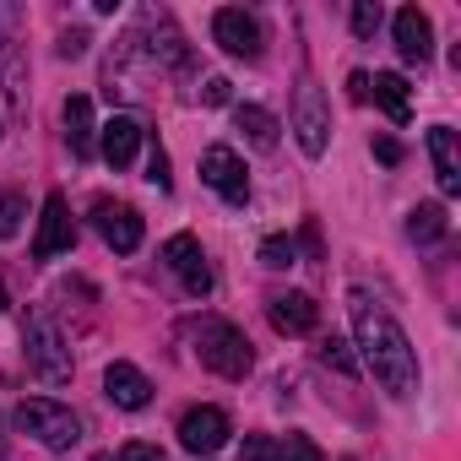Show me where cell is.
<instances>
[{"mask_svg": "<svg viewBox=\"0 0 461 461\" xmlns=\"http://www.w3.org/2000/svg\"><path fill=\"white\" fill-rule=\"evenodd\" d=\"M445 206H434V201H423V206H412L407 212V234L418 240V245H434V240H445Z\"/></svg>", "mask_w": 461, "mask_h": 461, "instance_id": "obj_21", "label": "cell"}, {"mask_svg": "<svg viewBox=\"0 0 461 461\" xmlns=\"http://www.w3.org/2000/svg\"><path fill=\"white\" fill-rule=\"evenodd\" d=\"M201 179H206L228 206H245V201H250V174H245V163H240L234 147H206V152H201Z\"/></svg>", "mask_w": 461, "mask_h": 461, "instance_id": "obj_6", "label": "cell"}, {"mask_svg": "<svg viewBox=\"0 0 461 461\" xmlns=\"http://www.w3.org/2000/svg\"><path fill=\"white\" fill-rule=\"evenodd\" d=\"M261 267H267V272H283V267H294V245H288L283 234L261 240Z\"/></svg>", "mask_w": 461, "mask_h": 461, "instance_id": "obj_24", "label": "cell"}, {"mask_svg": "<svg viewBox=\"0 0 461 461\" xmlns=\"http://www.w3.org/2000/svg\"><path fill=\"white\" fill-rule=\"evenodd\" d=\"M136 147H141V125L125 120V114H114V120L104 125V163H109V168H131Z\"/></svg>", "mask_w": 461, "mask_h": 461, "instance_id": "obj_16", "label": "cell"}, {"mask_svg": "<svg viewBox=\"0 0 461 461\" xmlns=\"http://www.w3.org/2000/svg\"><path fill=\"white\" fill-rule=\"evenodd\" d=\"M93 136H98V131H93V104H87L82 93L66 98V141H71V152L87 158V152H93Z\"/></svg>", "mask_w": 461, "mask_h": 461, "instance_id": "obj_20", "label": "cell"}, {"mask_svg": "<svg viewBox=\"0 0 461 461\" xmlns=\"http://www.w3.org/2000/svg\"><path fill=\"white\" fill-rule=\"evenodd\" d=\"M104 391H109V402L125 407V412H141V407L152 402V380H147L136 364H125V358L104 369Z\"/></svg>", "mask_w": 461, "mask_h": 461, "instance_id": "obj_13", "label": "cell"}, {"mask_svg": "<svg viewBox=\"0 0 461 461\" xmlns=\"http://www.w3.org/2000/svg\"><path fill=\"white\" fill-rule=\"evenodd\" d=\"M321 364H326L331 375H342V380H358V358H353V348H348L342 337H326V342H321Z\"/></svg>", "mask_w": 461, "mask_h": 461, "instance_id": "obj_22", "label": "cell"}, {"mask_svg": "<svg viewBox=\"0 0 461 461\" xmlns=\"http://www.w3.org/2000/svg\"><path fill=\"white\" fill-rule=\"evenodd\" d=\"M277 461H326V456H321V445L310 434H288V445L277 450Z\"/></svg>", "mask_w": 461, "mask_h": 461, "instance_id": "obj_25", "label": "cell"}, {"mask_svg": "<svg viewBox=\"0 0 461 461\" xmlns=\"http://www.w3.org/2000/svg\"><path fill=\"white\" fill-rule=\"evenodd\" d=\"M369 98H375V104H380V109H385L396 125H407V120H412V104H407V82H402L396 71H380V77L369 82Z\"/></svg>", "mask_w": 461, "mask_h": 461, "instance_id": "obj_17", "label": "cell"}, {"mask_svg": "<svg viewBox=\"0 0 461 461\" xmlns=\"http://www.w3.org/2000/svg\"><path fill=\"white\" fill-rule=\"evenodd\" d=\"M82 50H87V33H82V28L60 33V55H66V60H71V55H82Z\"/></svg>", "mask_w": 461, "mask_h": 461, "instance_id": "obj_31", "label": "cell"}, {"mask_svg": "<svg viewBox=\"0 0 461 461\" xmlns=\"http://www.w3.org/2000/svg\"><path fill=\"white\" fill-rule=\"evenodd\" d=\"M267 315H272V326L283 337H310L321 326V304L310 294H272L267 299Z\"/></svg>", "mask_w": 461, "mask_h": 461, "instance_id": "obj_12", "label": "cell"}, {"mask_svg": "<svg viewBox=\"0 0 461 461\" xmlns=\"http://www.w3.org/2000/svg\"><path fill=\"white\" fill-rule=\"evenodd\" d=\"M375 158H380V163H402V147H396L391 136H380V141H375Z\"/></svg>", "mask_w": 461, "mask_h": 461, "instance_id": "obj_33", "label": "cell"}, {"mask_svg": "<svg viewBox=\"0 0 461 461\" xmlns=\"http://www.w3.org/2000/svg\"><path fill=\"white\" fill-rule=\"evenodd\" d=\"M93 461H114V456H93Z\"/></svg>", "mask_w": 461, "mask_h": 461, "instance_id": "obj_35", "label": "cell"}, {"mask_svg": "<svg viewBox=\"0 0 461 461\" xmlns=\"http://www.w3.org/2000/svg\"><path fill=\"white\" fill-rule=\"evenodd\" d=\"M228 412L222 407H190L185 418H179V445L190 450V456H212V450H222L228 445Z\"/></svg>", "mask_w": 461, "mask_h": 461, "instance_id": "obj_8", "label": "cell"}, {"mask_svg": "<svg viewBox=\"0 0 461 461\" xmlns=\"http://www.w3.org/2000/svg\"><path fill=\"white\" fill-rule=\"evenodd\" d=\"M17 429H23V434H33V439H39V445H50V450H71V445L82 439L77 412H71V407H60V402H50V396L23 402V407H17Z\"/></svg>", "mask_w": 461, "mask_h": 461, "instance_id": "obj_4", "label": "cell"}, {"mask_svg": "<svg viewBox=\"0 0 461 461\" xmlns=\"http://www.w3.org/2000/svg\"><path fill=\"white\" fill-rule=\"evenodd\" d=\"M0 82H6V98L12 104H28V66L17 55V39L0 28Z\"/></svg>", "mask_w": 461, "mask_h": 461, "instance_id": "obj_19", "label": "cell"}, {"mask_svg": "<svg viewBox=\"0 0 461 461\" xmlns=\"http://www.w3.org/2000/svg\"><path fill=\"white\" fill-rule=\"evenodd\" d=\"M228 98H234V82H228V77H206V82H201V104L217 109V104H228Z\"/></svg>", "mask_w": 461, "mask_h": 461, "instance_id": "obj_27", "label": "cell"}, {"mask_svg": "<svg viewBox=\"0 0 461 461\" xmlns=\"http://www.w3.org/2000/svg\"><path fill=\"white\" fill-rule=\"evenodd\" d=\"M23 342H28V369L39 380H50V385H66L71 380V348H66V337H60V326H55L50 310H28Z\"/></svg>", "mask_w": 461, "mask_h": 461, "instance_id": "obj_2", "label": "cell"}, {"mask_svg": "<svg viewBox=\"0 0 461 461\" xmlns=\"http://www.w3.org/2000/svg\"><path fill=\"white\" fill-rule=\"evenodd\" d=\"M240 461H277V445H272L267 434H250V439H245V456H240Z\"/></svg>", "mask_w": 461, "mask_h": 461, "instance_id": "obj_28", "label": "cell"}, {"mask_svg": "<svg viewBox=\"0 0 461 461\" xmlns=\"http://www.w3.org/2000/svg\"><path fill=\"white\" fill-rule=\"evenodd\" d=\"M0 310H6V288H0Z\"/></svg>", "mask_w": 461, "mask_h": 461, "instance_id": "obj_34", "label": "cell"}, {"mask_svg": "<svg viewBox=\"0 0 461 461\" xmlns=\"http://www.w3.org/2000/svg\"><path fill=\"white\" fill-rule=\"evenodd\" d=\"M93 217H98V234H104V245L114 250V256H136L141 250V212L136 206H109V201H98L93 206Z\"/></svg>", "mask_w": 461, "mask_h": 461, "instance_id": "obj_10", "label": "cell"}, {"mask_svg": "<svg viewBox=\"0 0 461 461\" xmlns=\"http://www.w3.org/2000/svg\"><path fill=\"white\" fill-rule=\"evenodd\" d=\"M429 158H434V179L445 195L461 190V152H456V131L450 125H434L429 131Z\"/></svg>", "mask_w": 461, "mask_h": 461, "instance_id": "obj_15", "label": "cell"}, {"mask_svg": "<svg viewBox=\"0 0 461 461\" xmlns=\"http://www.w3.org/2000/svg\"><path fill=\"white\" fill-rule=\"evenodd\" d=\"M163 261H168V272H179V283H185L190 299H206L212 294V267H206V256H201V245L190 234H174L163 245Z\"/></svg>", "mask_w": 461, "mask_h": 461, "instance_id": "obj_9", "label": "cell"}, {"mask_svg": "<svg viewBox=\"0 0 461 461\" xmlns=\"http://www.w3.org/2000/svg\"><path fill=\"white\" fill-rule=\"evenodd\" d=\"M348 315H353V337H358V353L375 369V380L391 396H412L418 391V358H412L407 331L391 321V310L380 299H369L364 288H353L348 294Z\"/></svg>", "mask_w": 461, "mask_h": 461, "instance_id": "obj_1", "label": "cell"}, {"mask_svg": "<svg viewBox=\"0 0 461 461\" xmlns=\"http://www.w3.org/2000/svg\"><path fill=\"white\" fill-rule=\"evenodd\" d=\"M348 98H353V104H364V98H369V77H364V71H353V77H348Z\"/></svg>", "mask_w": 461, "mask_h": 461, "instance_id": "obj_32", "label": "cell"}, {"mask_svg": "<svg viewBox=\"0 0 461 461\" xmlns=\"http://www.w3.org/2000/svg\"><path fill=\"white\" fill-rule=\"evenodd\" d=\"M234 131H245V141H250L256 152H272V147H277V120H272L267 109H256V104H240V109H234Z\"/></svg>", "mask_w": 461, "mask_h": 461, "instance_id": "obj_18", "label": "cell"}, {"mask_svg": "<svg viewBox=\"0 0 461 461\" xmlns=\"http://www.w3.org/2000/svg\"><path fill=\"white\" fill-rule=\"evenodd\" d=\"M212 39L234 55V60H256V55H261V28H256V17H245L240 6H222V12L212 17Z\"/></svg>", "mask_w": 461, "mask_h": 461, "instance_id": "obj_11", "label": "cell"}, {"mask_svg": "<svg viewBox=\"0 0 461 461\" xmlns=\"http://www.w3.org/2000/svg\"><path fill=\"white\" fill-rule=\"evenodd\" d=\"M120 461H163V450H158V445H147V439H136V445H125V450H120Z\"/></svg>", "mask_w": 461, "mask_h": 461, "instance_id": "obj_30", "label": "cell"}, {"mask_svg": "<svg viewBox=\"0 0 461 461\" xmlns=\"http://www.w3.org/2000/svg\"><path fill=\"white\" fill-rule=\"evenodd\" d=\"M396 50H402L407 66H423L434 55V28H429V17L418 6H402L396 12Z\"/></svg>", "mask_w": 461, "mask_h": 461, "instance_id": "obj_14", "label": "cell"}, {"mask_svg": "<svg viewBox=\"0 0 461 461\" xmlns=\"http://www.w3.org/2000/svg\"><path fill=\"white\" fill-rule=\"evenodd\" d=\"M195 353H201V364H206L212 375H222V380H245L250 364H256L250 337H245L240 326H228V321H206V326L195 331Z\"/></svg>", "mask_w": 461, "mask_h": 461, "instance_id": "obj_3", "label": "cell"}, {"mask_svg": "<svg viewBox=\"0 0 461 461\" xmlns=\"http://www.w3.org/2000/svg\"><path fill=\"white\" fill-rule=\"evenodd\" d=\"M353 33L358 39H375L380 33V6H375V0H358V6H353Z\"/></svg>", "mask_w": 461, "mask_h": 461, "instance_id": "obj_26", "label": "cell"}, {"mask_svg": "<svg viewBox=\"0 0 461 461\" xmlns=\"http://www.w3.org/2000/svg\"><path fill=\"white\" fill-rule=\"evenodd\" d=\"M71 245H77L71 206H66V195H60V190H50L44 217H39V234H33V256H39V261H55V256H66Z\"/></svg>", "mask_w": 461, "mask_h": 461, "instance_id": "obj_7", "label": "cell"}, {"mask_svg": "<svg viewBox=\"0 0 461 461\" xmlns=\"http://www.w3.org/2000/svg\"><path fill=\"white\" fill-rule=\"evenodd\" d=\"M294 136H299V147L310 152V158H321L326 152V136H331V114H326V93L304 77L299 87H294Z\"/></svg>", "mask_w": 461, "mask_h": 461, "instance_id": "obj_5", "label": "cell"}, {"mask_svg": "<svg viewBox=\"0 0 461 461\" xmlns=\"http://www.w3.org/2000/svg\"><path fill=\"white\" fill-rule=\"evenodd\" d=\"M23 217H28L23 195H0V240H17L23 234Z\"/></svg>", "mask_w": 461, "mask_h": 461, "instance_id": "obj_23", "label": "cell"}, {"mask_svg": "<svg viewBox=\"0 0 461 461\" xmlns=\"http://www.w3.org/2000/svg\"><path fill=\"white\" fill-rule=\"evenodd\" d=\"M147 179H152L158 190H168V185H174V179H168V158H163V147H158V152L147 158Z\"/></svg>", "mask_w": 461, "mask_h": 461, "instance_id": "obj_29", "label": "cell"}, {"mask_svg": "<svg viewBox=\"0 0 461 461\" xmlns=\"http://www.w3.org/2000/svg\"><path fill=\"white\" fill-rule=\"evenodd\" d=\"M348 461H353V456H348Z\"/></svg>", "mask_w": 461, "mask_h": 461, "instance_id": "obj_36", "label": "cell"}]
</instances>
